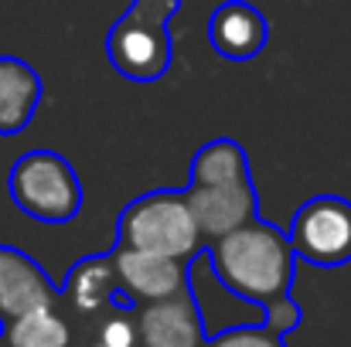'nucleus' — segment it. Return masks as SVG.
I'll return each mask as SVG.
<instances>
[{
	"label": "nucleus",
	"mask_w": 351,
	"mask_h": 347,
	"mask_svg": "<svg viewBox=\"0 0 351 347\" xmlns=\"http://www.w3.org/2000/svg\"><path fill=\"white\" fill-rule=\"evenodd\" d=\"M178 10H181V0H133L117 21L140 24V27H150V31H171V21H174Z\"/></svg>",
	"instance_id": "nucleus-15"
},
{
	"label": "nucleus",
	"mask_w": 351,
	"mask_h": 347,
	"mask_svg": "<svg viewBox=\"0 0 351 347\" xmlns=\"http://www.w3.org/2000/svg\"><path fill=\"white\" fill-rule=\"evenodd\" d=\"M239 181H252L249 153L242 150V143H235L229 136L208 140L191 157L188 184H239Z\"/></svg>",
	"instance_id": "nucleus-12"
},
{
	"label": "nucleus",
	"mask_w": 351,
	"mask_h": 347,
	"mask_svg": "<svg viewBox=\"0 0 351 347\" xmlns=\"http://www.w3.org/2000/svg\"><path fill=\"white\" fill-rule=\"evenodd\" d=\"M205 259L212 262L215 279L239 300L259 307L263 313L290 300L297 252L290 235L263 218L249 222L219 242L205 245Z\"/></svg>",
	"instance_id": "nucleus-1"
},
{
	"label": "nucleus",
	"mask_w": 351,
	"mask_h": 347,
	"mask_svg": "<svg viewBox=\"0 0 351 347\" xmlns=\"http://www.w3.org/2000/svg\"><path fill=\"white\" fill-rule=\"evenodd\" d=\"M0 337L7 341V347H72L75 344V327H72L65 307L55 303V307L31 310L21 320L7 324L0 331Z\"/></svg>",
	"instance_id": "nucleus-13"
},
{
	"label": "nucleus",
	"mask_w": 351,
	"mask_h": 347,
	"mask_svg": "<svg viewBox=\"0 0 351 347\" xmlns=\"http://www.w3.org/2000/svg\"><path fill=\"white\" fill-rule=\"evenodd\" d=\"M62 303V290L45 266L14 245H0V331L31 310Z\"/></svg>",
	"instance_id": "nucleus-7"
},
{
	"label": "nucleus",
	"mask_w": 351,
	"mask_h": 347,
	"mask_svg": "<svg viewBox=\"0 0 351 347\" xmlns=\"http://www.w3.org/2000/svg\"><path fill=\"white\" fill-rule=\"evenodd\" d=\"M0 347H7V341H3V337H0Z\"/></svg>",
	"instance_id": "nucleus-16"
},
{
	"label": "nucleus",
	"mask_w": 351,
	"mask_h": 347,
	"mask_svg": "<svg viewBox=\"0 0 351 347\" xmlns=\"http://www.w3.org/2000/svg\"><path fill=\"white\" fill-rule=\"evenodd\" d=\"M202 242H219L259 218V194L252 181L239 184H188L181 188Z\"/></svg>",
	"instance_id": "nucleus-5"
},
{
	"label": "nucleus",
	"mask_w": 351,
	"mask_h": 347,
	"mask_svg": "<svg viewBox=\"0 0 351 347\" xmlns=\"http://www.w3.org/2000/svg\"><path fill=\"white\" fill-rule=\"evenodd\" d=\"M205 347H287V341L259 320V324H235L219 334H208Z\"/></svg>",
	"instance_id": "nucleus-14"
},
{
	"label": "nucleus",
	"mask_w": 351,
	"mask_h": 347,
	"mask_svg": "<svg viewBox=\"0 0 351 347\" xmlns=\"http://www.w3.org/2000/svg\"><path fill=\"white\" fill-rule=\"evenodd\" d=\"M10 201L41 225H69L82 208V181L58 150H27L7 177Z\"/></svg>",
	"instance_id": "nucleus-3"
},
{
	"label": "nucleus",
	"mask_w": 351,
	"mask_h": 347,
	"mask_svg": "<svg viewBox=\"0 0 351 347\" xmlns=\"http://www.w3.org/2000/svg\"><path fill=\"white\" fill-rule=\"evenodd\" d=\"M113 259H117L119 290H123L126 303H133V307L167 300V296L191 290V262H184V259L136 252V248H123V245L113 248Z\"/></svg>",
	"instance_id": "nucleus-6"
},
{
	"label": "nucleus",
	"mask_w": 351,
	"mask_h": 347,
	"mask_svg": "<svg viewBox=\"0 0 351 347\" xmlns=\"http://www.w3.org/2000/svg\"><path fill=\"white\" fill-rule=\"evenodd\" d=\"M290 245L297 259L335 269L351 262V201L338 194L307 198L290 222Z\"/></svg>",
	"instance_id": "nucleus-4"
},
{
	"label": "nucleus",
	"mask_w": 351,
	"mask_h": 347,
	"mask_svg": "<svg viewBox=\"0 0 351 347\" xmlns=\"http://www.w3.org/2000/svg\"><path fill=\"white\" fill-rule=\"evenodd\" d=\"M113 303H126V296L119 290L113 248L79 259L69 269L65 283H62V307H65V313L72 320H86V317H96V313L110 310Z\"/></svg>",
	"instance_id": "nucleus-9"
},
{
	"label": "nucleus",
	"mask_w": 351,
	"mask_h": 347,
	"mask_svg": "<svg viewBox=\"0 0 351 347\" xmlns=\"http://www.w3.org/2000/svg\"><path fill=\"white\" fill-rule=\"evenodd\" d=\"M117 245L195 262L205 252L202 231L191 218L184 191H147L133 198L117 222Z\"/></svg>",
	"instance_id": "nucleus-2"
},
{
	"label": "nucleus",
	"mask_w": 351,
	"mask_h": 347,
	"mask_svg": "<svg viewBox=\"0 0 351 347\" xmlns=\"http://www.w3.org/2000/svg\"><path fill=\"white\" fill-rule=\"evenodd\" d=\"M208 41L229 62H252L269 41V21L245 0H226L208 17Z\"/></svg>",
	"instance_id": "nucleus-10"
},
{
	"label": "nucleus",
	"mask_w": 351,
	"mask_h": 347,
	"mask_svg": "<svg viewBox=\"0 0 351 347\" xmlns=\"http://www.w3.org/2000/svg\"><path fill=\"white\" fill-rule=\"evenodd\" d=\"M45 82L24 58L0 55V136L21 133L41 106Z\"/></svg>",
	"instance_id": "nucleus-11"
},
{
	"label": "nucleus",
	"mask_w": 351,
	"mask_h": 347,
	"mask_svg": "<svg viewBox=\"0 0 351 347\" xmlns=\"http://www.w3.org/2000/svg\"><path fill=\"white\" fill-rule=\"evenodd\" d=\"M140 347H205L208 331L191 290L136 307Z\"/></svg>",
	"instance_id": "nucleus-8"
}]
</instances>
